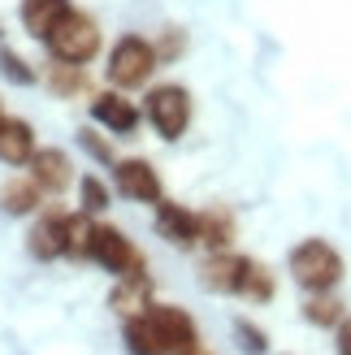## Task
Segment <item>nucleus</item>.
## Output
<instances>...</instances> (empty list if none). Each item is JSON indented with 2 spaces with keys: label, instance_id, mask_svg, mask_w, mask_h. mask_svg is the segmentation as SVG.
Returning a JSON list of instances; mask_svg holds the SVG:
<instances>
[{
  "label": "nucleus",
  "instance_id": "22",
  "mask_svg": "<svg viewBox=\"0 0 351 355\" xmlns=\"http://www.w3.org/2000/svg\"><path fill=\"white\" fill-rule=\"evenodd\" d=\"M78 204H83V212H92V217L109 212V204H113L109 182H104V178H96V173H83V178H78Z\"/></svg>",
  "mask_w": 351,
  "mask_h": 355
},
{
  "label": "nucleus",
  "instance_id": "3",
  "mask_svg": "<svg viewBox=\"0 0 351 355\" xmlns=\"http://www.w3.org/2000/svg\"><path fill=\"white\" fill-rule=\"evenodd\" d=\"M144 121L165 139V144H178L191 126V92L182 83H156L144 96Z\"/></svg>",
  "mask_w": 351,
  "mask_h": 355
},
{
  "label": "nucleus",
  "instance_id": "1",
  "mask_svg": "<svg viewBox=\"0 0 351 355\" xmlns=\"http://www.w3.org/2000/svg\"><path fill=\"white\" fill-rule=\"evenodd\" d=\"M286 269L295 277V286L308 291V295H321V291H334L343 273H347V260L334 243H325V239H304V243H295L291 247V256H286Z\"/></svg>",
  "mask_w": 351,
  "mask_h": 355
},
{
  "label": "nucleus",
  "instance_id": "14",
  "mask_svg": "<svg viewBox=\"0 0 351 355\" xmlns=\"http://www.w3.org/2000/svg\"><path fill=\"white\" fill-rule=\"evenodd\" d=\"M44 200L48 195L35 187L31 173H13V178L0 182V212H5V217H35Z\"/></svg>",
  "mask_w": 351,
  "mask_h": 355
},
{
  "label": "nucleus",
  "instance_id": "16",
  "mask_svg": "<svg viewBox=\"0 0 351 355\" xmlns=\"http://www.w3.org/2000/svg\"><path fill=\"white\" fill-rule=\"evenodd\" d=\"M156 304L152 299V277L148 273H139V277H117V286L109 291V308L126 321V316H139V312H148Z\"/></svg>",
  "mask_w": 351,
  "mask_h": 355
},
{
  "label": "nucleus",
  "instance_id": "24",
  "mask_svg": "<svg viewBox=\"0 0 351 355\" xmlns=\"http://www.w3.org/2000/svg\"><path fill=\"white\" fill-rule=\"evenodd\" d=\"M0 74H5L9 83H17V87L40 83V69H31V61L22 57V52H13V48H0Z\"/></svg>",
  "mask_w": 351,
  "mask_h": 355
},
{
  "label": "nucleus",
  "instance_id": "26",
  "mask_svg": "<svg viewBox=\"0 0 351 355\" xmlns=\"http://www.w3.org/2000/svg\"><path fill=\"white\" fill-rule=\"evenodd\" d=\"M234 338H239V347L248 351V355H265L269 351V338H265V329H256L248 316H239L234 321Z\"/></svg>",
  "mask_w": 351,
  "mask_h": 355
},
{
  "label": "nucleus",
  "instance_id": "11",
  "mask_svg": "<svg viewBox=\"0 0 351 355\" xmlns=\"http://www.w3.org/2000/svg\"><path fill=\"white\" fill-rule=\"evenodd\" d=\"M26 252L35 260H65L69 256V239H65V212L48 208V212H35V225L26 234Z\"/></svg>",
  "mask_w": 351,
  "mask_h": 355
},
{
  "label": "nucleus",
  "instance_id": "13",
  "mask_svg": "<svg viewBox=\"0 0 351 355\" xmlns=\"http://www.w3.org/2000/svg\"><path fill=\"white\" fill-rule=\"evenodd\" d=\"M35 148H40V139H35V126L26 117H5V121H0V165L26 169Z\"/></svg>",
  "mask_w": 351,
  "mask_h": 355
},
{
  "label": "nucleus",
  "instance_id": "25",
  "mask_svg": "<svg viewBox=\"0 0 351 355\" xmlns=\"http://www.w3.org/2000/svg\"><path fill=\"white\" fill-rule=\"evenodd\" d=\"M273 295H277L273 273H269L260 260H252V273H248V286H243V299H248V304H269Z\"/></svg>",
  "mask_w": 351,
  "mask_h": 355
},
{
  "label": "nucleus",
  "instance_id": "5",
  "mask_svg": "<svg viewBox=\"0 0 351 355\" xmlns=\"http://www.w3.org/2000/svg\"><path fill=\"white\" fill-rule=\"evenodd\" d=\"M87 260L100 264V269L113 273V277H139V273H148V256L139 252V247L121 234L117 225H100V221H96V234H92V252H87Z\"/></svg>",
  "mask_w": 351,
  "mask_h": 355
},
{
  "label": "nucleus",
  "instance_id": "12",
  "mask_svg": "<svg viewBox=\"0 0 351 355\" xmlns=\"http://www.w3.org/2000/svg\"><path fill=\"white\" fill-rule=\"evenodd\" d=\"M26 173L35 178V187L44 195H61L65 187H74V161L65 148H35V156L26 161Z\"/></svg>",
  "mask_w": 351,
  "mask_h": 355
},
{
  "label": "nucleus",
  "instance_id": "2",
  "mask_svg": "<svg viewBox=\"0 0 351 355\" xmlns=\"http://www.w3.org/2000/svg\"><path fill=\"white\" fill-rule=\"evenodd\" d=\"M161 69V57H156V44L144 40V35H121V40L109 48V65H104V74L117 92H139V87H148L152 74Z\"/></svg>",
  "mask_w": 351,
  "mask_h": 355
},
{
  "label": "nucleus",
  "instance_id": "27",
  "mask_svg": "<svg viewBox=\"0 0 351 355\" xmlns=\"http://www.w3.org/2000/svg\"><path fill=\"white\" fill-rule=\"evenodd\" d=\"M182 44H187V40H182V31H173V26H169V31L161 35V44H156V57H161V61H173V57L182 52Z\"/></svg>",
  "mask_w": 351,
  "mask_h": 355
},
{
  "label": "nucleus",
  "instance_id": "18",
  "mask_svg": "<svg viewBox=\"0 0 351 355\" xmlns=\"http://www.w3.org/2000/svg\"><path fill=\"white\" fill-rule=\"evenodd\" d=\"M239 234V221L225 204H213V208H200V247L208 252H225Z\"/></svg>",
  "mask_w": 351,
  "mask_h": 355
},
{
  "label": "nucleus",
  "instance_id": "20",
  "mask_svg": "<svg viewBox=\"0 0 351 355\" xmlns=\"http://www.w3.org/2000/svg\"><path fill=\"white\" fill-rule=\"evenodd\" d=\"M304 321L317 325V329H339L347 321V304L334 291H321V295H308L304 299Z\"/></svg>",
  "mask_w": 351,
  "mask_h": 355
},
{
  "label": "nucleus",
  "instance_id": "15",
  "mask_svg": "<svg viewBox=\"0 0 351 355\" xmlns=\"http://www.w3.org/2000/svg\"><path fill=\"white\" fill-rule=\"evenodd\" d=\"M74 9L69 0H22V9H17V17H22V31L31 35V40L48 44V35L61 26V17Z\"/></svg>",
  "mask_w": 351,
  "mask_h": 355
},
{
  "label": "nucleus",
  "instance_id": "8",
  "mask_svg": "<svg viewBox=\"0 0 351 355\" xmlns=\"http://www.w3.org/2000/svg\"><path fill=\"white\" fill-rule=\"evenodd\" d=\"M92 121L100 130H109L113 139H130L139 130V121H144V109L126 96V92H96L92 96Z\"/></svg>",
  "mask_w": 351,
  "mask_h": 355
},
{
  "label": "nucleus",
  "instance_id": "17",
  "mask_svg": "<svg viewBox=\"0 0 351 355\" xmlns=\"http://www.w3.org/2000/svg\"><path fill=\"white\" fill-rule=\"evenodd\" d=\"M40 78L48 83V92L57 96V100H78L87 87H92V78H87V65L61 61V57H52V61L44 65V74H40Z\"/></svg>",
  "mask_w": 351,
  "mask_h": 355
},
{
  "label": "nucleus",
  "instance_id": "19",
  "mask_svg": "<svg viewBox=\"0 0 351 355\" xmlns=\"http://www.w3.org/2000/svg\"><path fill=\"white\" fill-rule=\"evenodd\" d=\"M121 343H126L130 355H169L161 329H156V321H152L148 312L126 316V321H121Z\"/></svg>",
  "mask_w": 351,
  "mask_h": 355
},
{
  "label": "nucleus",
  "instance_id": "28",
  "mask_svg": "<svg viewBox=\"0 0 351 355\" xmlns=\"http://www.w3.org/2000/svg\"><path fill=\"white\" fill-rule=\"evenodd\" d=\"M334 351H339V355H351V316L334 329Z\"/></svg>",
  "mask_w": 351,
  "mask_h": 355
},
{
  "label": "nucleus",
  "instance_id": "4",
  "mask_svg": "<svg viewBox=\"0 0 351 355\" xmlns=\"http://www.w3.org/2000/svg\"><path fill=\"white\" fill-rule=\"evenodd\" d=\"M100 48H104L100 22L92 13H83V9H69L61 17V26L48 35V52H52V57L74 61V65H92L100 57Z\"/></svg>",
  "mask_w": 351,
  "mask_h": 355
},
{
  "label": "nucleus",
  "instance_id": "30",
  "mask_svg": "<svg viewBox=\"0 0 351 355\" xmlns=\"http://www.w3.org/2000/svg\"><path fill=\"white\" fill-rule=\"evenodd\" d=\"M0 35H5V26H0Z\"/></svg>",
  "mask_w": 351,
  "mask_h": 355
},
{
  "label": "nucleus",
  "instance_id": "6",
  "mask_svg": "<svg viewBox=\"0 0 351 355\" xmlns=\"http://www.w3.org/2000/svg\"><path fill=\"white\" fill-rule=\"evenodd\" d=\"M113 187L121 200H130V204H161L165 200V182H161V173H156L152 161H144V156H126V161H117L113 165Z\"/></svg>",
  "mask_w": 351,
  "mask_h": 355
},
{
  "label": "nucleus",
  "instance_id": "7",
  "mask_svg": "<svg viewBox=\"0 0 351 355\" xmlns=\"http://www.w3.org/2000/svg\"><path fill=\"white\" fill-rule=\"evenodd\" d=\"M248 273H252V256L225 247V252H208V260L200 264V286L213 291V295H239L243 299Z\"/></svg>",
  "mask_w": 351,
  "mask_h": 355
},
{
  "label": "nucleus",
  "instance_id": "9",
  "mask_svg": "<svg viewBox=\"0 0 351 355\" xmlns=\"http://www.w3.org/2000/svg\"><path fill=\"white\" fill-rule=\"evenodd\" d=\"M152 225H156V234H161L169 247H178V252L200 247V212H191V208L178 204V200L152 204Z\"/></svg>",
  "mask_w": 351,
  "mask_h": 355
},
{
  "label": "nucleus",
  "instance_id": "23",
  "mask_svg": "<svg viewBox=\"0 0 351 355\" xmlns=\"http://www.w3.org/2000/svg\"><path fill=\"white\" fill-rule=\"evenodd\" d=\"M78 148L92 156L96 165H109V169L117 165V148L109 144V130H100V126H83L78 130Z\"/></svg>",
  "mask_w": 351,
  "mask_h": 355
},
{
  "label": "nucleus",
  "instance_id": "31",
  "mask_svg": "<svg viewBox=\"0 0 351 355\" xmlns=\"http://www.w3.org/2000/svg\"><path fill=\"white\" fill-rule=\"evenodd\" d=\"M196 355H204V351H196Z\"/></svg>",
  "mask_w": 351,
  "mask_h": 355
},
{
  "label": "nucleus",
  "instance_id": "29",
  "mask_svg": "<svg viewBox=\"0 0 351 355\" xmlns=\"http://www.w3.org/2000/svg\"><path fill=\"white\" fill-rule=\"evenodd\" d=\"M0 121H5V104H0Z\"/></svg>",
  "mask_w": 351,
  "mask_h": 355
},
{
  "label": "nucleus",
  "instance_id": "10",
  "mask_svg": "<svg viewBox=\"0 0 351 355\" xmlns=\"http://www.w3.org/2000/svg\"><path fill=\"white\" fill-rule=\"evenodd\" d=\"M148 316L156 321V329H161V338H165V351H169V355H196V351H200V325H196V316H191L187 308L152 304Z\"/></svg>",
  "mask_w": 351,
  "mask_h": 355
},
{
  "label": "nucleus",
  "instance_id": "21",
  "mask_svg": "<svg viewBox=\"0 0 351 355\" xmlns=\"http://www.w3.org/2000/svg\"><path fill=\"white\" fill-rule=\"evenodd\" d=\"M92 234H96V217L92 212H65V239H69V260H87L92 252Z\"/></svg>",
  "mask_w": 351,
  "mask_h": 355
}]
</instances>
